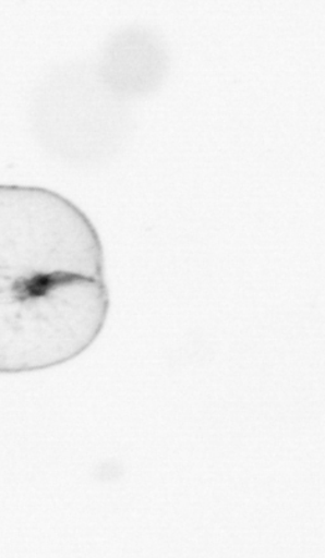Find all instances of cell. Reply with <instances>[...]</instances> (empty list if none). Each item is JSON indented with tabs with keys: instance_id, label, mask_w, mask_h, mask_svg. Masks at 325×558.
<instances>
[{
	"instance_id": "obj_1",
	"label": "cell",
	"mask_w": 325,
	"mask_h": 558,
	"mask_svg": "<svg viewBox=\"0 0 325 558\" xmlns=\"http://www.w3.org/2000/svg\"><path fill=\"white\" fill-rule=\"evenodd\" d=\"M110 293L105 252L79 206L0 184V374L60 367L98 341Z\"/></svg>"
}]
</instances>
